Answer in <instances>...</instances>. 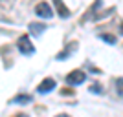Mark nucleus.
<instances>
[{
	"instance_id": "f257e3e1",
	"label": "nucleus",
	"mask_w": 123,
	"mask_h": 117,
	"mask_svg": "<svg viewBox=\"0 0 123 117\" xmlns=\"http://www.w3.org/2000/svg\"><path fill=\"white\" fill-rule=\"evenodd\" d=\"M17 46H18L22 55H33V53H35V48H33V44H31L28 35H22L20 39H18V42H17Z\"/></svg>"
},
{
	"instance_id": "f03ea898",
	"label": "nucleus",
	"mask_w": 123,
	"mask_h": 117,
	"mask_svg": "<svg viewBox=\"0 0 123 117\" xmlns=\"http://www.w3.org/2000/svg\"><path fill=\"white\" fill-rule=\"evenodd\" d=\"M86 81V75H85V71L81 70H74L72 73H68L66 77V82L70 84V86H77V84H81V82Z\"/></svg>"
},
{
	"instance_id": "7ed1b4c3",
	"label": "nucleus",
	"mask_w": 123,
	"mask_h": 117,
	"mask_svg": "<svg viewBox=\"0 0 123 117\" xmlns=\"http://www.w3.org/2000/svg\"><path fill=\"white\" fill-rule=\"evenodd\" d=\"M35 13L41 18H51L53 17V11H51V7L48 6V2H39V4L35 6Z\"/></svg>"
},
{
	"instance_id": "20e7f679",
	"label": "nucleus",
	"mask_w": 123,
	"mask_h": 117,
	"mask_svg": "<svg viewBox=\"0 0 123 117\" xmlns=\"http://www.w3.org/2000/svg\"><path fill=\"white\" fill-rule=\"evenodd\" d=\"M55 86H57V82L53 81V79L48 77V79H44V81L39 84V92H41V93H48V92H51Z\"/></svg>"
},
{
	"instance_id": "39448f33",
	"label": "nucleus",
	"mask_w": 123,
	"mask_h": 117,
	"mask_svg": "<svg viewBox=\"0 0 123 117\" xmlns=\"http://www.w3.org/2000/svg\"><path fill=\"white\" fill-rule=\"evenodd\" d=\"M53 6H55V9H57V13H59V17H62V18H68V17H70V9L64 6V2H62V0H53Z\"/></svg>"
},
{
	"instance_id": "423d86ee",
	"label": "nucleus",
	"mask_w": 123,
	"mask_h": 117,
	"mask_svg": "<svg viewBox=\"0 0 123 117\" xmlns=\"http://www.w3.org/2000/svg\"><path fill=\"white\" fill-rule=\"evenodd\" d=\"M44 29H46V26L41 24V22H31V24H30V33H31V35H35V37L42 35V31H44Z\"/></svg>"
},
{
	"instance_id": "0eeeda50",
	"label": "nucleus",
	"mask_w": 123,
	"mask_h": 117,
	"mask_svg": "<svg viewBox=\"0 0 123 117\" xmlns=\"http://www.w3.org/2000/svg\"><path fill=\"white\" fill-rule=\"evenodd\" d=\"M75 50H77V42H72V44H68V46H66V50H64V51L57 53V59H59V61H64V59H66L72 51H75Z\"/></svg>"
},
{
	"instance_id": "6e6552de",
	"label": "nucleus",
	"mask_w": 123,
	"mask_h": 117,
	"mask_svg": "<svg viewBox=\"0 0 123 117\" xmlns=\"http://www.w3.org/2000/svg\"><path fill=\"white\" fill-rule=\"evenodd\" d=\"M31 99H33L31 95H24V93H22V95L13 97V102H17V104H28V102H30Z\"/></svg>"
},
{
	"instance_id": "1a4fd4ad",
	"label": "nucleus",
	"mask_w": 123,
	"mask_h": 117,
	"mask_svg": "<svg viewBox=\"0 0 123 117\" xmlns=\"http://www.w3.org/2000/svg\"><path fill=\"white\" fill-rule=\"evenodd\" d=\"M114 90H116V93L119 97H123V77H119V79L114 81Z\"/></svg>"
},
{
	"instance_id": "9d476101",
	"label": "nucleus",
	"mask_w": 123,
	"mask_h": 117,
	"mask_svg": "<svg viewBox=\"0 0 123 117\" xmlns=\"http://www.w3.org/2000/svg\"><path fill=\"white\" fill-rule=\"evenodd\" d=\"M101 39H103V40H107L108 44H116V37H114V35H108V33H103V35H101Z\"/></svg>"
},
{
	"instance_id": "9b49d317",
	"label": "nucleus",
	"mask_w": 123,
	"mask_h": 117,
	"mask_svg": "<svg viewBox=\"0 0 123 117\" xmlns=\"http://www.w3.org/2000/svg\"><path fill=\"white\" fill-rule=\"evenodd\" d=\"M90 92H94V93H103L105 90H103L101 84H98V82H96V84H92V86H90Z\"/></svg>"
}]
</instances>
